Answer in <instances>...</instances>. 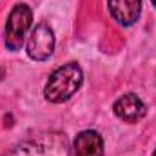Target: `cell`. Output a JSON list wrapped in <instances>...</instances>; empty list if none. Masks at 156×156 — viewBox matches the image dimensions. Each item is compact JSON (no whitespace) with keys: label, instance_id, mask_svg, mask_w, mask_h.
I'll use <instances>...</instances> for the list:
<instances>
[{"label":"cell","instance_id":"cell-1","mask_svg":"<svg viewBox=\"0 0 156 156\" xmlns=\"http://www.w3.org/2000/svg\"><path fill=\"white\" fill-rule=\"evenodd\" d=\"M4 156H71V145L64 133H42L20 142Z\"/></svg>","mask_w":156,"mask_h":156},{"label":"cell","instance_id":"cell-2","mask_svg":"<svg viewBox=\"0 0 156 156\" xmlns=\"http://www.w3.org/2000/svg\"><path fill=\"white\" fill-rule=\"evenodd\" d=\"M82 80H83V73L78 64H75V62L64 64L62 67H58L51 73V76L45 83V89H44V96L51 104L67 102L80 89Z\"/></svg>","mask_w":156,"mask_h":156},{"label":"cell","instance_id":"cell-3","mask_svg":"<svg viewBox=\"0 0 156 156\" xmlns=\"http://www.w3.org/2000/svg\"><path fill=\"white\" fill-rule=\"evenodd\" d=\"M31 22H33V13L26 4H18L13 7L4 29V44L9 51H18L22 47L24 38L31 27Z\"/></svg>","mask_w":156,"mask_h":156},{"label":"cell","instance_id":"cell-4","mask_svg":"<svg viewBox=\"0 0 156 156\" xmlns=\"http://www.w3.org/2000/svg\"><path fill=\"white\" fill-rule=\"evenodd\" d=\"M53 49H55V33L45 22H42L29 35L27 55H29V58H33L37 62H44L53 55Z\"/></svg>","mask_w":156,"mask_h":156},{"label":"cell","instance_id":"cell-5","mask_svg":"<svg viewBox=\"0 0 156 156\" xmlns=\"http://www.w3.org/2000/svg\"><path fill=\"white\" fill-rule=\"evenodd\" d=\"M113 111H115V115L120 120L129 122V123H134V122H138V120H142V118L145 116L147 107H145V104L134 93H127V94L120 96L116 102H115Z\"/></svg>","mask_w":156,"mask_h":156},{"label":"cell","instance_id":"cell-6","mask_svg":"<svg viewBox=\"0 0 156 156\" xmlns=\"http://www.w3.org/2000/svg\"><path fill=\"white\" fill-rule=\"evenodd\" d=\"M109 11L122 26H133L142 13V0H109Z\"/></svg>","mask_w":156,"mask_h":156},{"label":"cell","instance_id":"cell-7","mask_svg":"<svg viewBox=\"0 0 156 156\" xmlns=\"http://www.w3.org/2000/svg\"><path fill=\"white\" fill-rule=\"evenodd\" d=\"M75 156H104V140L96 131H82L75 138Z\"/></svg>","mask_w":156,"mask_h":156},{"label":"cell","instance_id":"cell-8","mask_svg":"<svg viewBox=\"0 0 156 156\" xmlns=\"http://www.w3.org/2000/svg\"><path fill=\"white\" fill-rule=\"evenodd\" d=\"M151 2H153V4H154V5H156V0H151Z\"/></svg>","mask_w":156,"mask_h":156},{"label":"cell","instance_id":"cell-9","mask_svg":"<svg viewBox=\"0 0 156 156\" xmlns=\"http://www.w3.org/2000/svg\"><path fill=\"white\" fill-rule=\"evenodd\" d=\"M153 156H156V151H154V154H153Z\"/></svg>","mask_w":156,"mask_h":156}]
</instances>
